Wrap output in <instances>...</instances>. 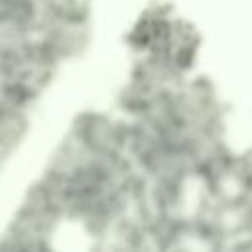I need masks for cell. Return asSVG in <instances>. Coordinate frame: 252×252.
I'll return each mask as SVG.
<instances>
[{
	"instance_id": "6da1fadb",
	"label": "cell",
	"mask_w": 252,
	"mask_h": 252,
	"mask_svg": "<svg viewBox=\"0 0 252 252\" xmlns=\"http://www.w3.org/2000/svg\"><path fill=\"white\" fill-rule=\"evenodd\" d=\"M69 132L96 154H104V156L126 154V146H124L126 120H116L102 112L85 110L73 118Z\"/></svg>"
},
{
	"instance_id": "7a4b0ae2",
	"label": "cell",
	"mask_w": 252,
	"mask_h": 252,
	"mask_svg": "<svg viewBox=\"0 0 252 252\" xmlns=\"http://www.w3.org/2000/svg\"><path fill=\"white\" fill-rule=\"evenodd\" d=\"M39 35L61 63L81 57L89 49L93 37L89 22H55Z\"/></svg>"
},
{
	"instance_id": "3957f363",
	"label": "cell",
	"mask_w": 252,
	"mask_h": 252,
	"mask_svg": "<svg viewBox=\"0 0 252 252\" xmlns=\"http://www.w3.org/2000/svg\"><path fill=\"white\" fill-rule=\"evenodd\" d=\"M30 130L28 110L0 104V154L10 156Z\"/></svg>"
}]
</instances>
